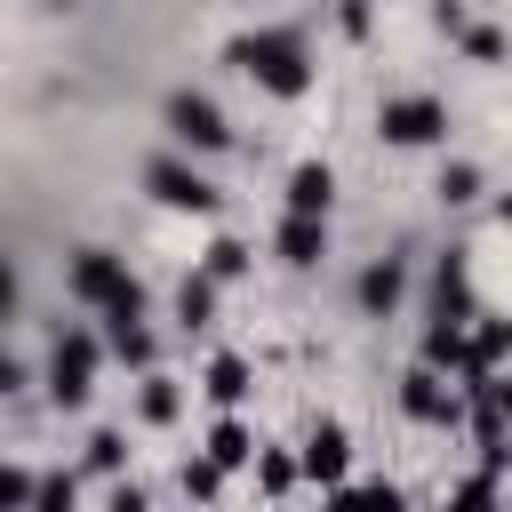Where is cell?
<instances>
[{
	"label": "cell",
	"mask_w": 512,
	"mask_h": 512,
	"mask_svg": "<svg viewBox=\"0 0 512 512\" xmlns=\"http://www.w3.org/2000/svg\"><path fill=\"white\" fill-rule=\"evenodd\" d=\"M224 64H240L264 96H280V104H296L304 88H312V48H304V32L296 24H264V32H240L232 48H224Z\"/></svg>",
	"instance_id": "cell-1"
},
{
	"label": "cell",
	"mask_w": 512,
	"mask_h": 512,
	"mask_svg": "<svg viewBox=\"0 0 512 512\" xmlns=\"http://www.w3.org/2000/svg\"><path fill=\"white\" fill-rule=\"evenodd\" d=\"M8 504H32V472H16V464H0V512Z\"/></svg>",
	"instance_id": "cell-27"
},
{
	"label": "cell",
	"mask_w": 512,
	"mask_h": 512,
	"mask_svg": "<svg viewBox=\"0 0 512 512\" xmlns=\"http://www.w3.org/2000/svg\"><path fill=\"white\" fill-rule=\"evenodd\" d=\"M104 352L120 368H152V328L144 320H104Z\"/></svg>",
	"instance_id": "cell-14"
},
{
	"label": "cell",
	"mask_w": 512,
	"mask_h": 512,
	"mask_svg": "<svg viewBox=\"0 0 512 512\" xmlns=\"http://www.w3.org/2000/svg\"><path fill=\"white\" fill-rule=\"evenodd\" d=\"M272 256L288 264V272H312L320 256H328V216H280V232H272Z\"/></svg>",
	"instance_id": "cell-11"
},
{
	"label": "cell",
	"mask_w": 512,
	"mask_h": 512,
	"mask_svg": "<svg viewBox=\"0 0 512 512\" xmlns=\"http://www.w3.org/2000/svg\"><path fill=\"white\" fill-rule=\"evenodd\" d=\"M16 312V264H8V248H0V320Z\"/></svg>",
	"instance_id": "cell-30"
},
{
	"label": "cell",
	"mask_w": 512,
	"mask_h": 512,
	"mask_svg": "<svg viewBox=\"0 0 512 512\" xmlns=\"http://www.w3.org/2000/svg\"><path fill=\"white\" fill-rule=\"evenodd\" d=\"M216 488H224V464L216 456H192L184 464V496H216Z\"/></svg>",
	"instance_id": "cell-25"
},
{
	"label": "cell",
	"mask_w": 512,
	"mask_h": 512,
	"mask_svg": "<svg viewBox=\"0 0 512 512\" xmlns=\"http://www.w3.org/2000/svg\"><path fill=\"white\" fill-rule=\"evenodd\" d=\"M144 192H152L160 208H176V216H208V208H216V184H208L192 160H176V152L144 160Z\"/></svg>",
	"instance_id": "cell-6"
},
{
	"label": "cell",
	"mask_w": 512,
	"mask_h": 512,
	"mask_svg": "<svg viewBox=\"0 0 512 512\" xmlns=\"http://www.w3.org/2000/svg\"><path fill=\"white\" fill-rule=\"evenodd\" d=\"M96 368H104V336H88V328H64V336L48 344V400H56V408H88V392H96Z\"/></svg>",
	"instance_id": "cell-3"
},
{
	"label": "cell",
	"mask_w": 512,
	"mask_h": 512,
	"mask_svg": "<svg viewBox=\"0 0 512 512\" xmlns=\"http://www.w3.org/2000/svg\"><path fill=\"white\" fill-rule=\"evenodd\" d=\"M336 24H344V32L360 40V32H368V0H344V8H336Z\"/></svg>",
	"instance_id": "cell-29"
},
{
	"label": "cell",
	"mask_w": 512,
	"mask_h": 512,
	"mask_svg": "<svg viewBox=\"0 0 512 512\" xmlns=\"http://www.w3.org/2000/svg\"><path fill=\"white\" fill-rule=\"evenodd\" d=\"M176 320H184V328H208V320H216V280H208V272H184V280H176Z\"/></svg>",
	"instance_id": "cell-15"
},
{
	"label": "cell",
	"mask_w": 512,
	"mask_h": 512,
	"mask_svg": "<svg viewBox=\"0 0 512 512\" xmlns=\"http://www.w3.org/2000/svg\"><path fill=\"white\" fill-rule=\"evenodd\" d=\"M256 480H264V496H288L296 488V456H264L256 448Z\"/></svg>",
	"instance_id": "cell-23"
},
{
	"label": "cell",
	"mask_w": 512,
	"mask_h": 512,
	"mask_svg": "<svg viewBox=\"0 0 512 512\" xmlns=\"http://www.w3.org/2000/svg\"><path fill=\"white\" fill-rule=\"evenodd\" d=\"M200 272H208V280H216V288H224V280H240V272H248V240H216V248H208V264H200Z\"/></svg>",
	"instance_id": "cell-20"
},
{
	"label": "cell",
	"mask_w": 512,
	"mask_h": 512,
	"mask_svg": "<svg viewBox=\"0 0 512 512\" xmlns=\"http://www.w3.org/2000/svg\"><path fill=\"white\" fill-rule=\"evenodd\" d=\"M440 200H448V208H464V200H480V168H464V160H456V168L440 176Z\"/></svg>",
	"instance_id": "cell-24"
},
{
	"label": "cell",
	"mask_w": 512,
	"mask_h": 512,
	"mask_svg": "<svg viewBox=\"0 0 512 512\" xmlns=\"http://www.w3.org/2000/svg\"><path fill=\"white\" fill-rule=\"evenodd\" d=\"M208 456H216V464H224V472H240V464H248V456H256V440H248V424H240V416H232V408H224V424H216V432H208Z\"/></svg>",
	"instance_id": "cell-18"
},
{
	"label": "cell",
	"mask_w": 512,
	"mask_h": 512,
	"mask_svg": "<svg viewBox=\"0 0 512 512\" xmlns=\"http://www.w3.org/2000/svg\"><path fill=\"white\" fill-rule=\"evenodd\" d=\"M160 120H168V136H176L184 152H224V144H232V120H224L216 96H200V88H176V96L160 104Z\"/></svg>",
	"instance_id": "cell-4"
},
{
	"label": "cell",
	"mask_w": 512,
	"mask_h": 512,
	"mask_svg": "<svg viewBox=\"0 0 512 512\" xmlns=\"http://www.w3.org/2000/svg\"><path fill=\"white\" fill-rule=\"evenodd\" d=\"M456 504H464V512H480V504H496V472L480 464V472H472V480L456 488Z\"/></svg>",
	"instance_id": "cell-26"
},
{
	"label": "cell",
	"mask_w": 512,
	"mask_h": 512,
	"mask_svg": "<svg viewBox=\"0 0 512 512\" xmlns=\"http://www.w3.org/2000/svg\"><path fill=\"white\" fill-rule=\"evenodd\" d=\"M32 504H40V512H64V504H80V472H48V480H32Z\"/></svg>",
	"instance_id": "cell-21"
},
{
	"label": "cell",
	"mask_w": 512,
	"mask_h": 512,
	"mask_svg": "<svg viewBox=\"0 0 512 512\" xmlns=\"http://www.w3.org/2000/svg\"><path fill=\"white\" fill-rule=\"evenodd\" d=\"M64 288H72V304H88L96 320H144V280H136L128 256H112V248H72Z\"/></svg>",
	"instance_id": "cell-2"
},
{
	"label": "cell",
	"mask_w": 512,
	"mask_h": 512,
	"mask_svg": "<svg viewBox=\"0 0 512 512\" xmlns=\"http://www.w3.org/2000/svg\"><path fill=\"white\" fill-rule=\"evenodd\" d=\"M376 136L400 144V152L440 144V136H448V104H440V96H384V104H376Z\"/></svg>",
	"instance_id": "cell-5"
},
{
	"label": "cell",
	"mask_w": 512,
	"mask_h": 512,
	"mask_svg": "<svg viewBox=\"0 0 512 512\" xmlns=\"http://www.w3.org/2000/svg\"><path fill=\"white\" fill-rule=\"evenodd\" d=\"M328 496H336V504H360V512H400V504H408V496H400V488H384V480H376V488H344V480H336Z\"/></svg>",
	"instance_id": "cell-22"
},
{
	"label": "cell",
	"mask_w": 512,
	"mask_h": 512,
	"mask_svg": "<svg viewBox=\"0 0 512 512\" xmlns=\"http://www.w3.org/2000/svg\"><path fill=\"white\" fill-rule=\"evenodd\" d=\"M400 296H408V264H400V256H376V264L352 280V304H360L368 320H392V312H400Z\"/></svg>",
	"instance_id": "cell-12"
},
{
	"label": "cell",
	"mask_w": 512,
	"mask_h": 512,
	"mask_svg": "<svg viewBox=\"0 0 512 512\" xmlns=\"http://www.w3.org/2000/svg\"><path fill=\"white\" fill-rule=\"evenodd\" d=\"M344 472H352V440H344V424H312V432H304V456H296V480L336 488Z\"/></svg>",
	"instance_id": "cell-10"
},
{
	"label": "cell",
	"mask_w": 512,
	"mask_h": 512,
	"mask_svg": "<svg viewBox=\"0 0 512 512\" xmlns=\"http://www.w3.org/2000/svg\"><path fill=\"white\" fill-rule=\"evenodd\" d=\"M472 264H464V248H448L440 264H432V328H464L472 320Z\"/></svg>",
	"instance_id": "cell-9"
},
{
	"label": "cell",
	"mask_w": 512,
	"mask_h": 512,
	"mask_svg": "<svg viewBox=\"0 0 512 512\" xmlns=\"http://www.w3.org/2000/svg\"><path fill=\"white\" fill-rule=\"evenodd\" d=\"M448 40H464V56H472V64H504V32H496V24H472V16H464Z\"/></svg>",
	"instance_id": "cell-19"
},
{
	"label": "cell",
	"mask_w": 512,
	"mask_h": 512,
	"mask_svg": "<svg viewBox=\"0 0 512 512\" xmlns=\"http://www.w3.org/2000/svg\"><path fill=\"white\" fill-rule=\"evenodd\" d=\"M504 352H512V320H504L496 304H472V320H464V360H456V376H504Z\"/></svg>",
	"instance_id": "cell-7"
},
{
	"label": "cell",
	"mask_w": 512,
	"mask_h": 512,
	"mask_svg": "<svg viewBox=\"0 0 512 512\" xmlns=\"http://www.w3.org/2000/svg\"><path fill=\"white\" fill-rule=\"evenodd\" d=\"M400 408H408V424H464V400H456V384L440 376V368H408L400 376Z\"/></svg>",
	"instance_id": "cell-8"
},
{
	"label": "cell",
	"mask_w": 512,
	"mask_h": 512,
	"mask_svg": "<svg viewBox=\"0 0 512 512\" xmlns=\"http://www.w3.org/2000/svg\"><path fill=\"white\" fill-rule=\"evenodd\" d=\"M208 400H216V408H240V400H248V360H240V352H216V360H208Z\"/></svg>",
	"instance_id": "cell-16"
},
{
	"label": "cell",
	"mask_w": 512,
	"mask_h": 512,
	"mask_svg": "<svg viewBox=\"0 0 512 512\" xmlns=\"http://www.w3.org/2000/svg\"><path fill=\"white\" fill-rule=\"evenodd\" d=\"M328 200H336L328 160H296V176H288V208H296V216H328Z\"/></svg>",
	"instance_id": "cell-13"
},
{
	"label": "cell",
	"mask_w": 512,
	"mask_h": 512,
	"mask_svg": "<svg viewBox=\"0 0 512 512\" xmlns=\"http://www.w3.org/2000/svg\"><path fill=\"white\" fill-rule=\"evenodd\" d=\"M176 408H184V392L160 376V368H144V392H136V416L144 424H176Z\"/></svg>",
	"instance_id": "cell-17"
},
{
	"label": "cell",
	"mask_w": 512,
	"mask_h": 512,
	"mask_svg": "<svg viewBox=\"0 0 512 512\" xmlns=\"http://www.w3.org/2000/svg\"><path fill=\"white\" fill-rule=\"evenodd\" d=\"M88 464L112 472V464H120V432H96V440H88Z\"/></svg>",
	"instance_id": "cell-28"
},
{
	"label": "cell",
	"mask_w": 512,
	"mask_h": 512,
	"mask_svg": "<svg viewBox=\"0 0 512 512\" xmlns=\"http://www.w3.org/2000/svg\"><path fill=\"white\" fill-rule=\"evenodd\" d=\"M16 384H24V360H16V352H0V400H8Z\"/></svg>",
	"instance_id": "cell-31"
}]
</instances>
